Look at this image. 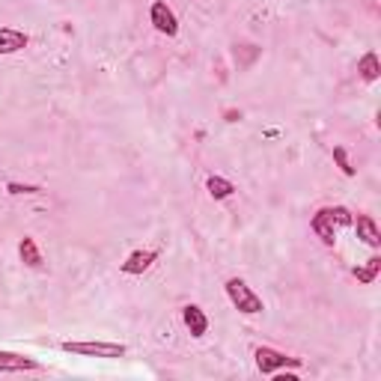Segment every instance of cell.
<instances>
[{"label": "cell", "mask_w": 381, "mask_h": 381, "mask_svg": "<svg viewBox=\"0 0 381 381\" xmlns=\"http://www.w3.org/2000/svg\"><path fill=\"white\" fill-rule=\"evenodd\" d=\"M227 298L233 301V307L238 310V313H245V316H256V313H263V310H265L263 298H259L242 277H229L227 280Z\"/></svg>", "instance_id": "1"}, {"label": "cell", "mask_w": 381, "mask_h": 381, "mask_svg": "<svg viewBox=\"0 0 381 381\" xmlns=\"http://www.w3.org/2000/svg\"><path fill=\"white\" fill-rule=\"evenodd\" d=\"M63 352L81 355V357H125L128 348L123 343H102V339H66Z\"/></svg>", "instance_id": "2"}, {"label": "cell", "mask_w": 381, "mask_h": 381, "mask_svg": "<svg viewBox=\"0 0 381 381\" xmlns=\"http://www.w3.org/2000/svg\"><path fill=\"white\" fill-rule=\"evenodd\" d=\"M254 357H256V369L263 375H274V373H280V369H301L298 357H289L283 352H277V348H272V346H259L254 352Z\"/></svg>", "instance_id": "3"}, {"label": "cell", "mask_w": 381, "mask_h": 381, "mask_svg": "<svg viewBox=\"0 0 381 381\" xmlns=\"http://www.w3.org/2000/svg\"><path fill=\"white\" fill-rule=\"evenodd\" d=\"M149 21H152V27L158 30V33H164V36H176L179 33V18L176 12L170 9L164 0H155L152 9H149Z\"/></svg>", "instance_id": "4"}, {"label": "cell", "mask_w": 381, "mask_h": 381, "mask_svg": "<svg viewBox=\"0 0 381 381\" xmlns=\"http://www.w3.org/2000/svg\"><path fill=\"white\" fill-rule=\"evenodd\" d=\"M42 364L27 355H18V352H3L0 348V373H39Z\"/></svg>", "instance_id": "5"}, {"label": "cell", "mask_w": 381, "mask_h": 381, "mask_svg": "<svg viewBox=\"0 0 381 381\" xmlns=\"http://www.w3.org/2000/svg\"><path fill=\"white\" fill-rule=\"evenodd\" d=\"M155 259H158V250H152V247H146V250H134V254H128V256H125V263L119 265V268H123V274L137 277V274L149 272V268L155 265Z\"/></svg>", "instance_id": "6"}, {"label": "cell", "mask_w": 381, "mask_h": 381, "mask_svg": "<svg viewBox=\"0 0 381 381\" xmlns=\"http://www.w3.org/2000/svg\"><path fill=\"white\" fill-rule=\"evenodd\" d=\"M27 45H30V36L24 33V30L0 27V57H6V54H18V51H24Z\"/></svg>", "instance_id": "7"}, {"label": "cell", "mask_w": 381, "mask_h": 381, "mask_svg": "<svg viewBox=\"0 0 381 381\" xmlns=\"http://www.w3.org/2000/svg\"><path fill=\"white\" fill-rule=\"evenodd\" d=\"M310 229L322 238V245H328V247L337 245V227H334V220L328 218V209H319V212L313 215V220H310Z\"/></svg>", "instance_id": "8"}, {"label": "cell", "mask_w": 381, "mask_h": 381, "mask_svg": "<svg viewBox=\"0 0 381 381\" xmlns=\"http://www.w3.org/2000/svg\"><path fill=\"white\" fill-rule=\"evenodd\" d=\"M182 322H185V328L190 330V337H206V330H209V316L200 310L197 304H188V307H182Z\"/></svg>", "instance_id": "9"}, {"label": "cell", "mask_w": 381, "mask_h": 381, "mask_svg": "<svg viewBox=\"0 0 381 381\" xmlns=\"http://www.w3.org/2000/svg\"><path fill=\"white\" fill-rule=\"evenodd\" d=\"M352 227L357 229V238L364 242L366 247H378L381 245V233H378V224L369 215H357V220H352Z\"/></svg>", "instance_id": "10"}, {"label": "cell", "mask_w": 381, "mask_h": 381, "mask_svg": "<svg viewBox=\"0 0 381 381\" xmlns=\"http://www.w3.org/2000/svg\"><path fill=\"white\" fill-rule=\"evenodd\" d=\"M18 256H21V263L27 268H42V250H39V245L30 236H24L18 242Z\"/></svg>", "instance_id": "11"}, {"label": "cell", "mask_w": 381, "mask_h": 381, "mask_svg": "<svg viewBox=\"0 0 381 381\" xmlns=\"http://www.w3.org/2000/svg\"><path fill=\"white\" fill-rule=\"evenodd\" d=\"M357 72H360V78L364 81H378V75H381V63H378V54L375 51H366L364 57L357 60Z\"/></svg>", "instance_id": "12"}, {"label": "cell", "mask_w": 381, "mask_h": 381, "mask_svg": "<svg viewBox=\"0 0 381 381\" xmlns=\"http://www.w3.org/2000/svg\"><path fill=\"white\" fill-rule=\"evenodd\" d=\"M206 190H209V197H212V200H229L236 194V185L229 182V179H224V176H209Z\"/></svg>", "instance_id": "13"}, {"label": "cell", "mask_w": 381, "mask_h": 381, "mask_svg": "<svg viewBox=\"0 0 381 381\" xmlns=\"http://www.w3.org/2000/svg\"><path fill=\"white\" fill-rule=\"evenodd\" d=\"M378 272H381V259L378 256H373V259H369V263L364 265V268H355V277H357V283H375V277H378Z\"/></svg>", "instance_id": "14"}, {"label": "cell", "mask_w": 381, "mask_h": 381, "mask_svg": "<svg viewBox=\"0 0 381 381\" xmlns=\"http://www.w3.org/2000/svg\"><path fill=\"white\" fill-rule=\"evenodd\" d=\"M328 218L334 220V227H352V220H355V215L346 206H328Z\"/></svg>", "instance_id": "15"}, {"label": "cell", "mask_w": 381, "mask_h": 381, "mask_svg": "<svg viewBox=\"0 0 381 381\" xmlns=\"http://www.w3.org/2000/svg\"><path fill=\"white\" fill-rule=\"evenodd\" d=\"M330 155H334L339 173H343V176H355V167H352V161H348V152H346L343 146H334V152H330Z\"/></svg>", "instance_id": "16"}, {"label": "cell", "mask_w": 381, "mask_h": 381, "mask_svg": "<svg viewBox=\"0 0 381 381\" xmlns=\"http://www.w3.org/2000/svg\"><path fill=\"white\" fill-rule=\"evenodd\" d=\"M6 194H12V197H21V194H42V188H39V185H21V182H9V185H6Z\"/></svg>", "instance_id": "17"}, {"label": "cell", "mask_w": 381, "mask_h": 381, "mask_svg": "<svg viewBox=\"0 0 381 381\" xmlns=\"http://www.w3.org/2000/svg\"><path fill=\"white\" fill-rule=\"evenodd\" d=\"M224 119H227V123H238V119H242V110H227Z\"/></svg>", "instance_id": "18"}]
</instances>
